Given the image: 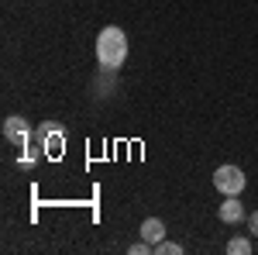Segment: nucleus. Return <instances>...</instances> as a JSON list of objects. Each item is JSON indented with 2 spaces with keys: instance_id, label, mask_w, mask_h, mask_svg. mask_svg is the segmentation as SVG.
I'll return each instance as SVG.
<instances>
[{
  "instance_id": "nucleus-9",
  "label": "nucleus",
  "mask_w": 258,
  "mask_h": 255,
  "mask_svg": "<svg viewBox=\"0 0 258 255\" xmlns=\"http://www.w3.org/2000/svg\"><path fill=\"white\" fill-rule=\"evenodd\" d=\"M145 252H155V248H152V245H148V241H145V238H141V241H135V245H131V255H145Z\"/></svg>"
},
{
  "instance_id": "nucleus-6",
  "label": "nucleus",
  "mask_w": 258,
  "mask_h": 255,
  "mask_svg": "<svg viewBox=\"0 0 258 255\" xmlns=\"http://www.w3.org/2000/svg\"><path fill=\"white\" fill-rule=\"evenodd\" d=\"M141 238H145V241H148V245L155 248L162 238H165V224H162L159 217H148V221L141 224Z\"/></svg>"
},
{
  "instance_id": "nucleus-2",
  "label": "nucleus",
  "mask_w": 258,
  "mask_h": 255,
  "mask_svg": "<svg viewBox=\"0 0 258 255\" xmlns=\"http://www.w3.org/2000/svg\"><path fill=\"white\" fill-rule=\"evenodd\" d=\"M214 186L224 196H238L244 190V173H241L238 166H220L217 173H214Z\"/></svg>"
},
{
  "instance_id": "nucleus-5",
  "label": "nucleus",
  "mask_w": 258,
  "mask_h": 255,
  "mask_svg": "<svg viewBox=\"0 0 258 255\" xmlns=\"http://www.w3.org/2000/svg\"><path fill=\"white\" fill-rule=\"evenodd\" d=\"M217 217L224 221V224H238L241 217H244V207H241V200L238 196H227L224 203L217 207Z\"/></svg>"
},
{
  "instance_id": "nucleus-7",
  "label": "nucleus",
  "mask_w": 258,
  "mask_h": 255,
  "mask_svg": "<svg viewBox=\"0 0 258 255\" xmlns=\"http://www.w3.org/2000/svg\"><path fill=\"white\" fill-rule=\"evenodd\" d=\"M227 252L231 255H248L251 252V241H248V238H234V241L227 245Z\"/></svg>"
},
{
  "instance_id": "nucleus-3",
  "label": "nucleus",
  "mask_w": 258,
  "mask_h": 255,
  "mask_svg": "<svg viewBox=\"0 0 258 255\" xmlns=\"http://www.w3.org/2000/svg\"><path fill=\"white\" fill-rule=\"evenodd\" d=\"M4 138L24 148V145H28V138H31V124H28L24 118H7V121H4Z\"/></svg>"
},
{
  "instance_id": "nucleus-8",
  "label": "nucleus",
  "mask_w": 258,
  "mask_h": 255,
  "mask_svg": "<svg viewBox=\"0 0 258 255\" xmlns=\"http://www.w3.org/2000/svg\"><path fill=\"white\" fill-rule=\"evenodd\" d=\"M179 252H182V245H176V241H165V238L155 245V255H179Z\"/></svg>"
},
{
  "instance_id": "nucleus-10",
  "label": "nucleus",
  "mask_w": 258,
  "mask_h": 255,
  "mask_svg": "<svg viewBox=\"0 0 258 255\" xmlns=\"http://www.w3.org/2000/svg\"><path fill=\"white\" fill-rule=\"evenodd\" d=\"M248 228H251V235H258V211L248 217Z\"/></svg>"
},
{
  "instance_id": "nucleus-1",
  "label": "nucleus",
  "mask_w": 258,
  "mask_h": 255,
  "mask_svg": "<svg viewBox=\"0 0 258 255\" xmlns=\"http://www.w3.org/2000/svg\"><path fill=\"white\" fill-rule=\"evenodd\" d=\"M97 59L103 69H117L127 59V38L120 28H103L97 35Z\"/></svg>"
},
{
  "instance_id": "nucleus-4",
  "label": "nucleus",
  "mask_w": 258,
  "mask_h": 255,
  "mask_svg": "<svg viewBox=\"0 0 258 255\" xmlns=\"http://www.w3.org/2000/svg\"><path fill=\"white\" fill-rule=\"evenodd\" d=\"M38 138H41V145H45V152H52V159L62 156V128L59 124H41Z\"/></svg>"
}]
</instances>
